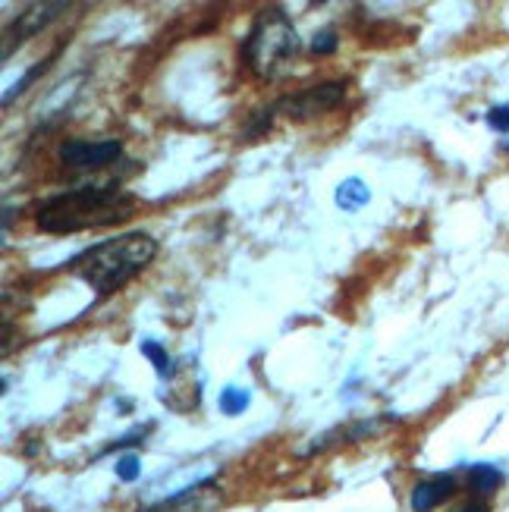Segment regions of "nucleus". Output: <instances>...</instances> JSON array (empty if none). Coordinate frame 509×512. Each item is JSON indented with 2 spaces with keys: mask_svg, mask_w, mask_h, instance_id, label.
Segmentation results:
<instances>
[{
  "mask_svg": "<svg viewBox=\"0 0 509 512\" xmlns=\"http://www.w3.org/2000/svg\"><path fill=\"white\" fill-rule=\"evenodd\" d=\"M132 205H136V198L120 183L79 186L41 202L35 208V224L44 233H79V230L107 227L117 224V220H126Z\"/></svg>",
  "mask_w": 509,
  "mask_h": 512,
  "instance_id": "nucleus-1",
  "label": "nucleus"
},
{
  "mask_svg": "<svg viewBox=\"0 0 509 512\" xmlns=\"http://www.w3.org/2000/svg\"><path fill=\"white\" fill-rule=\"evenodd\" d=\"M158 255V242L148 233H126L117 239H104L98 246L85 249L70 261V271L95 289L98 296L117 293Z\"/></svg>",
  "mask_w": 509,
  "mask_h": 512,
  "instance_id": "nucleus-2",
  "label": "nucleus"
},
{
  "mask_svg": "<svg viewBox=\"0 0 509 512\" xmlns=\"http://www.w3.org/2000/svg\"><path fill=\"white\" fill-rule=\"evenodd\" d=\"M299 54V35L293 19L283 7H264L255 13L252 29L242 41V57L258 79H283L293 70V60Z\"/></svg>",
  "mask_w": 509,
  "mask_h": 512,
  "instance_id": "nucleus-3",
  "label": "nucleus"
},
{
  "mask_svg": "<svg viewBox=\"0 0 509 512\" xmlns=\"http://www.w3.org/2000/svg\"><path fill=\"white\" fill-rule=\"evenodd\" d=\"M346 98V82L334 79V82H321V85H308L296 95H283L280 101H274V114H283L290 120H308L334 110L340 101Z\"/></svg>",
  "mask_w": 509,
  "mask_h": 512,
  "instance_id": "nucleus-4",
  "label": "nucleus"
},
{
  "mask_svg": "<svg viewBox=\"0 0 509 512\" xmlns=\"http://www.w3.org/2000/svg\"><path fill=\"white\" fill-rule=\"evenodd\" d=\"M120 154H123L120 139H98V142L66 139L60 145V164L70 170H98V167H107L110 161H117Z\"/></svg>",
  "mask_w": 509,
  "mask_h": 512,
  "instance_id": "nucleus-5",
  "label": "nucleus"
},
{
  "mask_svg": "<svg viewBox=\"0 0 509 512\" xmlns=\"http://www.w3.org/2000/svg\"><path fill=\"white\" fill-rule=\"evenodd\" d=\"M63 10H70V4H32V7H26L22 13H16V22L7 29V35H4V60H10V54H13V48H19L22 41L26 38H32V35H38L48 22H54Z\"/></svg>",
  "mask_w": 509,
  "mask_h": 512,
  "instance_id": "nucleus-6",
  "label": "nucleus"
},
{
  "mask_svg": "<svg viewBox=\"0 0 509 512\" xmlns=\"http://www.w3.org/2000/svg\"><path fill=\"white\" fill-rule=\"evenodd\" d=\"M456 494V478L447 472V475H434V478H425L412 487V497H409V506L412 512H431L437 509L440 503L453 500Z\"/></svg>",
  "mask_w": 509,
  "mask_h": 512,
  "instance_id": "nucleus-7",
  "label": "nucleus"
},
{
  "mask_svg": "<svg viewBox=\"0 0 509 512\" xmlns=\"http://www.w3.org/2000/svg\"><path fill=\"white\" fill-rule=\"evenodd\" d=\"M220 500L214 481H202L198 487H189V491H183L180 497H170L167 503L154 506L148 512H208L214 503Z\"/></svg>",
  "mask_w": 509,
  "mask_h": 512,
  "instance_id": "nucleus-8",
  "label": "nucleus"
},
{
  "mask_svg": "<svg viewBox=\"0 0 509 512\" xmlns=\"http://www.w3.org/2000/svg\"><path fill=\"white\" fill-rule=\"evenodd\" d=\"M466 481H469V491L481 500V497H491V494L500 491L503 472L497 469V465H491V462H478V465H472V469H469Z\"/></svg>",
  "mask_w": 509,
  "mask_h": 512,
  "instance_id": "nucleus-9",
  "label": "nucleus"
},
{
  "mask_svg": "<svg viewBox=\"0 0 509 512\" xmlns=\"http://www.w3.org/2000/svg\"><path fill=\"white\" fill-rule=\"evenodd\" d=\"M334 202H337V208H343V211H362L368 202H371V189L359 180V176H349V180H343L340 186H337V195H334Z\"/></svg>",
  "mask_w": 509,
  "mask_h": 512,
  "instance_id": "nucleus-10",
  "label": "nucleus"
},
{
  "mask_svg": "<svg viewBox=\"0 0 509 512\" xmlns=\"http://www.w3.org/2000/svg\"><path fill=\"white\" fill-rule=\"evenodd\" d=\"M142 355L154 365V371H158V377H173L176 368H173V359L167 355V349L161 343H154V340H142Z\"/></svg>",
  "mask_w": 509,
  "mask_h": 512,
  "instance_id": "nucleus-11",
  "label": "nucleus"
},
{
  "mask_svg": "<svg viewBox=\"0 0 509 512\" xmlns=\"http://www.w3.org/2000/svg\"><path fill=\"white\" fill-rule=\"evenodd\" d=\"M249 403H252V396L246 387H227L220 393V412L224 415H242L249 409Z\"/></svg>",
  "mask_w": 509,
  "mask_h": 512,
  "instance_id": "nucleus-12",
  "label": "nucleus"
},
{
  "mask_svg": "<svg viewBox=\"0 0 509 512\" xmlns=\"http://www.w3.org/2000/svg\"><path fill=\"white\" fill-rule=\"evenodd\" d=\"M54 57H57V51H54V54H51L48 60H41L38 66H32V70H29L26 76H22L19 82H13V88H10V92L4 95V107H10V104H13V98H19L22 92H26V88H29V85H32V82H35V79H38V76H41L44 70H48V66H51V60H54Z\"/></svg>",
  "mask_w": 509,
  "mask_h": 512,
  "instance_id": "nucleus-13",
  "label": "nucleus"
},
{
  "mask_svg": "<svg viewBox=\"0 0 509 512\" xmlns=\"http://www.w3.org/2000/svg\"><path fill=\"white\" fill-rule=\"evenodd\" d=\"M142 475V462H139V456L136 453H126V456H120L117 459V478L120 481H136Z\"/></svg>",
  "mask_w": 509,
  "mask_h": 512,
  "instance_id": "nucleus-14",
  "label": "nucleus"
},
{
  "mask_svg": "<svg viewBox=\"0 0 509 512\" xmlns=\"http://www.w3.org/2000/svg\"><path fill=\"white\" fill-rule=\"evenodd\" d=\"M340 48V35L334 32V29H324V32H318L315 35V41H312V51L318 54V57H324V54H334Z\"/></svg>",
  "mask_w": 509,
  "mask_h": 512,
  "instance_id": "nucleus-15",
  "label": "nucleus"
},
{
  "mask_svg": "<svg viewBox=\"0 0 509 512\" xmlns=\"http://www.w3.org/2000/svg\"><path fill=\"white\" fill-rule=\"evenodd\" d=\"M488 126L494 132H503V136H509V104H497L488 110Z\"/></svg>",
  "mask_w": 509,
  "mask_h": 512,
  "instance_id": "nucleus-16",
  "label": "nucleus"
},
{
  "mask_svg": "<svg viewBox=\"0 0 509 512\" xmlns=\"http://www.w3.org/2000/svg\"><path fill=\"white\" fill-rule=\"evenodd\" d=\"M456 512H491V506L484 503V500H469L466 506H459Z\"/></svg>",
  "mask_w": 509,
  "mask_h": 512,
  "instance_id": "nucleus-17",
  "label": "nucleus"
},
{
  "mask_svg": "<svg viewBox=\"0 0 509 512\" xmlns=\"http://www.w3.org/2000/svg\"><path fill=\"white\" fill-rule=\"evenodd\" d=\"M503 151H506V154H509V142H503Z\"/></svg>",
  "mask_w": 509,
  "mask_h": 512,
  "instance_id": "nucleus-18",
  "label": "nucleus"
}]
</instances>
